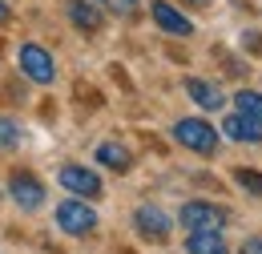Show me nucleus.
Wrapping results in <instances>:
<instances>
[{
    "label": "nucleus",
    "instance_id": "obj_1",
    "mask_svg": "<svg viewBox=\"0 0 262 254\" xmlns=\"http://www.w3.org/2000/svg\"><path fill=\"white\" fill-rule=\"evenodd\" d=\"M57 226H61V234H69V238H85V234L97 230V210H93L85 198L73 194L69 202L57 206Z\"/></svg>",
    "mask_w": 262,
    "mask_h": 254
},
{
    "label": "nucleus",
    "instance_id": "obj_2",
    "mask_svg": "<svg viewBox=\"0 0 262 254\" xmlns=\"http://www.w3.org/2000/svg\"><path fill=\"white\" fill-rule=\"evenodd\" d=\"M16 61H20V73H25L33 85H53V81H57V61H53V53L40 49V45H33V40H25V45L16 49Z\"/></svg>",
    "mask_w": 262,
    "mask_h": 254
},
{
    "label": "nucleus",
    "instance_id": "obj_3",
    "mask_svg": "<svg viewBox=\"0 0 262 254\" xmlns=\"http://www.w3.org/2000/svg\"><path fill=\"white\" fill-rule=\"evenodd\" d=\"M173 141L186 145V150H194V154H202V158H210V154L218 150V133H214V125H206L202 117L173 121Z\"/></svg>",
    "mask_w": 262,
    "mask_h": 254
},
{
    "label": "nucleus",
    "instance_id": "obj_4",
    "mask_svg": "<svg viewBox=\"0 0 262 254\" xmlns=\"http://www.w3.org/2000/svg\"><path fill=\"white\" fill-rule=\"evenodd\" d=\"M8 198L20 206V210H40L45 206V182L36 178V174H29V170H12L8 174Z\"/></svg>",
    "mask_w": 262,
    "mask_h": 254
},
{
    "label": "nucleus",
    "instance_id": "obj_5",
    "mask_svg": "<svg viewBox=\"0 0 262 254\" xmlns=\"http://www.w3.org/2000/svg\"><path fill=\"white\" fill-rule=\"evenodd\" d=\"M178 222H182V230H222L226 210L214 206V202H186L178 210Z\"/></svg>",
    "mask_w": 262,
    "mask_h": 254
},
{
    "label": "nucleus",
    "instance_id": "obj_6",
    "mask_svg": "<svg viewBox=\"0 0 262 254\" xmlns=\"http://www.w3.org/2000/svg\"><path fill=\"white\" fill-rule=\"evenodd\" d=\"M169 214H165L158 202H145V206H137L133 210V230L145 238V242H165L169 238Z\"/></svg>",
    "mask_w": 262,
    "mask_h": 254
},
{
    "label": "nucleus",
    "instance_id": "obj_7",
    "mask_svg": "<svg viewBox=\"0 0 262 254\" xmlns=\"http://www.w3.org/2000/svg\"><path fill=\"white\" fill-rule=\"evenodd\" d=\"M57 182L65 186L69 194H77V198H85V202H93L101 198V178L93 170H85V165H61V174H57Z\"/></svg>",
    "mask_w": 262,
    "mask_h": 254
},
{
    "label": "nucleus",
    "instance_id": "obj_8",
    "mask_svg": "<svg viewBox=\"0 0 262 254\" xmlns=\"http://www.w3.org/2000/svg\"><path fill=\"white\" fill-rule=\"evenodd\" d=\"M149 12H154V20H158V29L169 32V36H190V32H194L190 16H182L169 0H154V4H149Z\"/></svg>",
    "mask_w": 262,
    "mask_h": 254
},
{
    "label": "nucleus",
    "instance_id": "obj_9",
    "mask_svg": "<svg viewBox=\"0 0 262 254\" xmlns=\"http://www.w3.org/2000/svg\"><path fill=\"white\" fill-rule=\"evenodd\" d=\"M222 133H226L230 141H242V145H262V121L246 117V113H234V117H226Z\"/></svg>",
    "mask_w": 262,
    "mask_h": 254
},
{
    "label": "nucleus",
    "instance_id": "obj_10",
    "mask_svg": "<svg viewBox=\"0 0 262 254\" xmlns=\"http://www.w3.org/2000/svg\"><path fill=\"white\" fill-rule=\"evenodd\" d=\"M65 12H69V20H73V29H81V32H101V25H105L101 8L89 4V0H69Z\"/></svg>",
    "mask_w": 262,
    "mask_h": 254
},
{
    "label": "nucleus",
    "instance_id": "obj_11",
    "mask_svg": "<svg viewBox=\"0 0 262 254\" xmlns=\"http://www.w3.org/2000/svg\"><path fill=\"white\" fill-rule=\"evenodd\" d=\"M186 250L190 254H230V246L222 238V230H190Z\"/></svg>",
    "mask_w": 262,
    "mask_h": 254
},
{
    "label": "nucleus",
    "instance_id": "obj_12",
    "mask_svg": "<svg viewBox=\"0 0 262 254\" xmlns=\"http://www.w3.org/2000/svg\"><path fill=\"white\" fill-rule=\"evenodd\" d=\"M186 93L194 97V105H202V109H222V89L218 85H210V81H198V77H190L186 81Z\"/></svg>",
    "mask_w": 262,
    "mask_h": 254
},
{
    "label": "nucleus",
    "instance_id": "obj_13",
    "mask_svg": "<svg viewBox=\"0 0 262 254\" xmlns=\"http://www.w3.org/2000/svg\"><path fill=\"white\" fill-rule=\"evenodd\" d=\"M97 161H101V165H109V170H117V174H129L133 154L121 145V141H105V145H97Z\"/></svg>",
    "mask_w": 262,
    "mask_h": 254
},
{
    "label": "nucleus",
    "instance_id": "obj_14",
    "mask_svg": "<svg viewBox=\"0 0 262 254\" xmlns=\"http://www.w3.org/2000/svg\"><path fill=\"white\" fill-rule=\"evenodd\" d=\"M234 105H238V113H246V117L262 121V93H250V89H242V93L234 97Z\"/></svg>",
    "mask_w": 262,
    "mask_h": 254
},
{
    "label": "nucleus",
    "instance_id": "obj_15",
    "mask_svg": "<svg viewBox=\"0 0 262 254\" xmlns=\"http://www.w3.org/2000/svg\"><path fill=\"white\" fill-rule=\"evenodd\" d=\"M234 182H238L246 194L262 198V174H258V170H246V165H238V170H234Z\"/></svg>",
    "mask_w": 262,
    "mask_h": 254
},
{
    "label": "nucleus",
    "instance_id": "obj_16",
    "mask_svg": "<svg viewBox=\"0 0 262 254\" xmlns=\"http://www.w3.org/2000/svg\"><path fill=\"white\" fill-rule=\"evenodd\" d=\"M12 145H20V125L0 117V150H12Z\"/></svg>",
    "mask_w": 262,
    "mask_h": 254
},
{
    "label": "nucleus",
    "instance_id": "obj_17",
    "mask_svg": "<svg viewBox=\"0 0 262 254\" xmlns=\"http://www.w3.org/2000/svg\"><path fill=\"white\" fill-rule=\"evenodd\" d=\"M105 12H113V16H133L137 12V0H97Z\"/></svg>",
    "mask_w": 262,
    "mask_h": 254
},
{
    "label": "nucleus",
    "instance_id": "obj_18",
    "mask_svg": "<svg viewBox=\"0 0 262 254\" xmlns=\"http://www.w3.org/2000/svg\"><path fill=\"white\" fill-rule=\"evenodd\" d=\"M238 254H262V234H250L246 242H242V250Z\"/></svg>",
    "mask_w": 262,
    "mask_h": 254
},
{
    "label": "nucleus",
    "instance_id": "obj_19",
    "mask_svg": "<svg viewBox=\"0 0 262 254\" xmlns=\"http://www.w3.org/2000/svg\"><path fill=\"white\" fill-rule=\"evenodd\" d=\"M8 20H12V8H8V4L0 0V25H8Z\"/></svg>",
    "mask_w": 262,
    "mask_h": 254
},
{
    "label": "nucleus",
    "instance_id": "obj_20",
    "mask_svg": "<svg viewBox=\"0 0 262 254\" xmlns=\"http://www.w3.org/2000/svg\"><path fill=\"white\" fill-rule=\"evenodd\" d=\"M190 4H198V8H206V0H190Z\"/></svg>",
    "mask_w": 262,
    "mask_h": 254
}]
</instances>
